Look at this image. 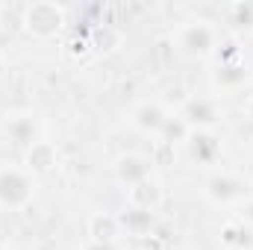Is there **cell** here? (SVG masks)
I'll list each match as a JSON object with an SVG mask.
<instances>
[{"instance_id":"obj_1","label":"cell","mask_w":253,"mask_h":250,"mask_svg":"<svg viewBox=\"0 0 253 250\" xmlns=\"http://www.w3.org/2000/svg\"><path fill=\"white\" fill-rule=\"evenodd\" d=\"M177 47L186 53V56H212L215 47H218V30L212 27V21L206 18H191L183 21V27L177 30Z\"/></svg>"},{"instance_id":"obj_2","label":"cell","mask_w":253,"mask_h":250,"mask_svg":"<svg viewBox=\"0 0 253 250\" xmlns=\"http://www.w3.org/2000/svg\"><path fill=\"white\" fill-rule=\"evenodd\" d=\"M21 24L36 39H50L65 27V9L59 3H53V0H36V3H30L24 9Z\"/></svg>"},{"instance_id":"obj_3","label":"cell","mask_w":253,"mask_h":250,"mask_svg":"<svg viewBox=\"0 0 253 250\" xmlns=\"http://www.w3.org/2000/svg\"><path fill=\"white\" fill-rule=\"evenodd\" d=\"M36 194V180L27 168H0V206L24 209Z\"/></svg>"},{"instance_id":"obj_4","label":"cell","mask_w":253,"mask_h":250,"mask_svg":"<svg viewBox=\"0 0 253 250\" xmlns=\"http://www.w3.org/2000/svg\"><path fill=\"white\" fill-rule=\"evenodd\" d=\"M180 118L186 121V126L191 132L194 129L212 132V126L221 121V109H218V103L212 97H189L183 103V109H180Z\"/></svg>"},{"instance_id":"obj_5","label":"cell","mask_w":253,"mask_h":250,"mask_svg":"<svg viewBox=\"0 0 253 250\" xmlns=\"http://www.w3.org/2000/svg\"><path fill=\"white\" fill-rule=\"evenodd\" d=\"M168 118H171V115H168L156 100H144V103L132 106V112H129V124L135 126L138 132L156 135V138H159V132H162V126H165Z\"/></svg>"},{"instance_id":"obj_6","label":"cell","mask_w":253,"mask_h":250,"mask_svg":"<svg viewBox=\"0 0 253 250\" xmlns=\"http://www.w3.org/2000/svg\"><path fill=\"white\" fill-rule=\"evenodd\" d=\"M150 168H153V162H150L147 156L126 153V156H121V159L115 162V177H118V183H121V186L132 188V186H138L141 180L153 177V174H150Z\"/></svg>"},{"instance_id":"obj_7","label":"cell","mask_w":253,"mask_h":250,"mask_svg":"<svg viewBox=\"0 0 253 250\" xmlns=\"http://www.w3.org/2000/svg\"><path fill=\"white\" fill-rule=\"evenodd\" d=\"M126 200H129V206H135V209L156 212L159 203H162V186H159V180H156V177H147V180H141L138 186L126 188Z\"/></svg>"},{"instance_id":"obj_8","label":"cell","mask_w":253,"mask_h":250,"mask_svg":"<svg viewBox=\"0 0 253 250\" xmlns=\"http://www.w3.org/2000/svg\"><path fill=\"white\" fill-rule=\"evenodd\" d=\"M186 144H189L191 159L200 162V165H212L221 153V141L215 138V132H206V129H194L186 138Z\"/></svg>"},{"instance_id":"obj_9","label":"cell","mask_w":253,"mask_h":250,"mask_svg":"<svg viewBox=\"0 0 253 250\" xmlns=\"http://www.w3.org/2000/svg\"><path fill=\"white\" fill-rule=\"evenodd\" d=\"M242 194H245V183L233 174H215L206 183V197L215 203H230V200H239Z\"/></svg>"},{"instance_id":"obj_10","label":"cell","mask_w":253,"mask_h":250,"mask_svg":"<svg viewBox=\"0 0 253 250\" xmlns=\"http://www.w3.org/2000/svg\"><path fill=\"white\" fill-rule=\"evenodd\" d=\"M121 221L112 212H94L88 218V242H118Z\"/></svg>"},{"instance_id":"obj_11","label":"cell","mask_w":253,"mask_h":250,"mask_svg":"<svg viewBox=\"0 0 253 250\" xmlns=\"http://www.w3.org/2000/svg\"><path fill=\"white\" fill-rule=\"evenodd\" d=\"M248 77H251V71H248L245 59H236V62H227V65L215 68V85L221 91H239L248 83Z\"/></svg>"},{"instance_id":"obj_12","label":"cell","mask_w":253,"mask_h":250,"mask_svg":"<svg viewBox=\"0 0 253 250\" xmlns=\"http://www.w3.org/2000/svg\"><path fill=\"white\" fill-rule=\"evenodd\" d=\"M27 171L30 174H47L53 165H56V147L50 141H36L33 147H27Z\"/></svg>"},{"instance_id":"obj_13","label":"cell","mask_w":253,"mask_h":250,"mask_svg":"<svg viewBox=\"0 0 253 250\" xmlns=\"http://www.w3.org/2000/svg\"><path fill=\"white\" fill-rule=\"evenodd\" d=\"M6 132H9V138L15 141V144H21V147H33L39 138H36V121H33V115H27V112H21V115H9L6 118Z\"/></svg>"},{"instance_id":"obj_14","label":"cell","mask_w":253,"mask_h":250,"mask_svg":"<svg viewBox=\"0 0 253 250\" xmlns=\"http://www.w3.org/2000/svg\"><path fill=\"white\" fill-rule=\"evenodd\" d=\"M88 42H91V47H94V50L112 53V50H118V47H121L124 36H121V30H118V27H112V24H94V30H91V36H88Z\"/></svg>"},{"instance_id":"obj_15","label":"cell","mask_w":253,"mask_h":250,"mask_svg":"<svg viewBox=\"0 0 253 250\" xmlns=\"http://www.w3.org/2000/svg\"><path fill=\"white\" fill-rule=\"evenodd\" d=\"M221 242L230 250H253V230L245 227L242 221H230L221 230Z\"/></svg>"},{"instance_id":"obj_16","label":"cell","mask_w":253,"mask_h":250,"mask_svg":"<svg viewBox=\"0 0 253 250\" xmlns=\"http://www.w3.org/2000/svg\"><path fill=\"white\" fill-rule=\"evenodd\" d=\"M118 221H121V230H126L129 236H147L150 227H153V212H144V209L129 206L126 212L118 215Z\"/></svg>"},{"instance_id":"obj_17","label":"cell","mask_w":253,"mask_h":250,"mask_svg":"<svg viewBox=\"0 0 253 250\" xmlns=\"http://www.w3.org/2000/svg\"><path fill=\"white\" fill-rule=\"evenodd\" d=\"M227 21H230L233 30H245V33H251L253 30V0L230 3V6H227Z\"/></svg>"},{"instance_id":"obj_18","label":"cell","mask_w":253,"mask_h":250,"mask_svg":"<svg viewBox=\"0 0 253 250\" xmlns=\"http://www.w3.org/2000/svg\"><path fill=\"white\" fill-rule=\"evenodd\" d=\"M189 135H191V129L186 126V121H183L180 115L168 118L165 126H162V132H159V138H162V141H168V144H174V141H186Z\"/></svg>"},{"instance_id":"obj_19","label":"cell","mask_w":253,"mask_h":250,"mask_svg":"<svg viewBox=\"0 0 253 250\" xmlns=\"http://www.w3.org/2000/svg\"><path fill=\"white\" fill-rule=\"evenodd\" d=\"M218 65H227V62H236V59H242V47H239V42H218V47H215V53H212Z\"/></svg>"},{"instance_id":"obj_20","label":"cell","mask_w":253,"mask_h":250,"mask_svg":"<svg viewBox=\"0 0 253 250\" xmlns=\"http://www.w3.org/2000/svg\"><path fill=\"white\" fill-rule=\"evenodd\" d=\"M236 221H242L245 227H251L253 230V197H248V200L239 206V218H236Z\"/></svg>"},{"instance_id":"obj_21","label":"cell","mask_w":253,"mask_h":250,"mask_svg":"<svg viewBox=\"0 0 253 250\" xmlns=\"http://www.w3.org/2000/svg\"><path fill=\"white\" fill-rule=\"evenodd\" d=\"M83 250H121L115 242H88Z\"/></svg>"},{"instance_id":"obj_22","label":"cell","mask_w":253,"mask_h":250,"mask_svg":"<svg viewBox=\"0 0 253 250\" xmlns=\"http://www.w3.org/2000/svg\"><path fill=\"white\" fill-rule=\"evenodd\" d=\"M245 115H248V118L253 121V94L248 97V103H245Z\"/></svg>"},{"instance_id":"obj_23","label":"cell","mask_w":253,"mask_h":250,"mask_svg":"<svg viewBox=\"0 0 253 250\" xmlns=\"http://www.w3.org/2000/svg\"><path fill=\"white\" fill-rule=\"evenodd\" d=\"M0 250H3V242H0Z\"/></svg>"},{"instance_id":"obj_24","label":"cell","mask_w":253,"mask_h":250,"mask_svg":"<svg viewBox=\"0 0 253 250\" xmlns=\"http://www.w3.org/2000/svg\"><path fill=\"white\" fill-rule=\"evenodd\" d=\"M0 71H3V65H0Z\"/></svg>"}]
</instances>
